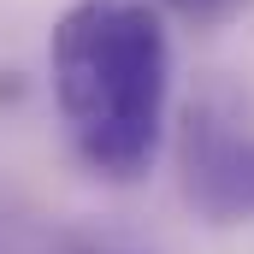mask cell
I'll return each instance as SVG.
<instances>
[{
  "label": "cell",
  "instance_id": "obj_1",
  "mask_svg": "<svg viewBox=\"0 0 254 254\" xmlns=\"http://www.w3.org/2000/svg\"><path fill=\"white\" fill-rule=\"evenodd\" d=\"M48 83L77 160L136 184L154 172L172 101V42L142 0H77L48 36Z\"/></svg>",
  "mask_w": 254,
  "mask_h": 254
},
{
  "label": "cell",
  "instance_id": "obj_2",
  "mask_svg": "<svg viewBox=\"0 0 254 254\" xmlns=\"http://www.w3.org/2000/svg\"><path fill=\"white\" fill-rule=\"evenodd\" d=\"M184 184L190 201L207 219H249L254 213V142L213 130L207 119H190V154H184Z\"/></svg>",
  "mask_w": 254,
  "mask_h": 254
},
{
  "label": "cell",
  "instance_id": "obj_3",
  "mask_svg": "<svg viewBox=\"0 0 254 254\" xmlns=\"http://www.w3.org/2000/svg\"><path fill=\"white\" fill-rule=\"evenodd\" d=\"M178 18H190V24H219V18H231L237 12V0H166Z\"/></svg>",
  "mask_w": 254,
  "mask_h": 254
}]
</instances>
